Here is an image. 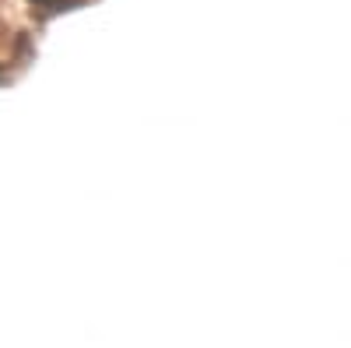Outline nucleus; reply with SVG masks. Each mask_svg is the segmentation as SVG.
<instances>
[{
	"mask_svg": "<svg viewBox=\"0 0 351 348\" xmlns=\"http://www.w3.org/2000/svg\"><path fill=\"white\" fill-rule=\"evenodd\" d=\"M32 4H39V8H56V4H64V0H32Z\"/></svg>",
	"mask_w": 351,
	"mask_h": 348,
	"instance_id": "1",
	"label": "nucleus"
}]
</instances>
